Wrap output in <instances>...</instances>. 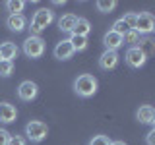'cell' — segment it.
Here are the masks:
<instances>
[{
    "label": "cell",
    "instance_id": "6da1fadb",
    "mask_svg": "<svg viewBox=\"0 0 155 145\" xmlns=\"http://www.w3.org/2000/svg\"><path fill=\"white\" fill-rule=\"evenodd\" d=\"M54 21V14H52V10H48V8H39L35 14H33V18H31V23H29V33L31 35H35L39 37V33L41 31H45V29L51 25V23Z\"/></svg>",
    "mask_w": 155,
    "mask_h": 145
},
{
    "label": "cell",
    "instance_id": "7a4b0ae2",
    "mask_svg": "<svg viewBox=\"0 0 155 145\" xmlns=\"http://www.w3.org/2000/svg\"><path fill=\"white\" fill-rule=\"evenodd\" d=\"M97 87H99L97 77L91 76V74H81V76H78L74 79V93L78 97H84V99L93 97L97 93Z\"/></svg>",
    "mask_w": 155,
    "mask_h": 145
},
{
    "label": "cell",
    "instance_id": "3957f363",
    "mask_svg": "<svg viewBox=\"0 0 155 145\" xmlns=\"http://www.w3.org/2000/svg\"><path fill=\"white\" fill-rule=\"evenodd\" d=\"M25 135H27L29 141L41 143L48 135V126L45 122H41V120H29L25 124Z\"/></svg>",
    "mask_w": 155,
    "mask_h": 145
},
{
    "label": "cell",
    "instance_id": "277c9868",
    "mask_svg": "<svg viewBox=\"0 0 155 145\" xmlns=\"http://www.w3.org/2000/svg\"><path fill=\"white\" fill-rule=\"evenodd\" d=\"M134 29L140 33V35H151L155 29V18L151 12H140L136 16V23Z\"/></svg>",
    "mask_w": 155,
    "mask_h": 145
},
{
    "label": "cell",
    "instance_id": "5b68a950",
    "mask_svg": "<svg viewBox=\"0 0 155 145\" xmlns=\"http://www.w3.org/2000/svg\"><path fill=\"white\" fill-rule=\"evenodd\" d=\"M23 52L29 58H41L43 52H45V41L41 37L29 35L25 41H23Z\"/></svg>",
    "mask_w": 155,
    "mask_h": 145
},
{
    "label": "cell",
    "instance_id": "8992f818",
    "mask_svg": "<svg viewBox=\"0 0 155 145\" xmlns=\"http://www.w3.org/2000/svg\"><path fill=\"white\" fill-rule=\"evenodd\" d=\"M124 60L130 68H142L145 62H147V56H145L138 47H130L124 54Z\"/></svg>",
    "mask_w": 155,
    "mask_h": 145
},
{
    "label": "cell",
    "instance_id": "52a82bcc",
    "mask_svg": "<svg viewBox=\"0 0 155 145\" xmlns=\"http://www.w3.org/2000/svg\"><path fill=\"white\" fill-rule=\"evenodd\" d=\"M37 95H39V87H37L35 81L27 79V81H21V83H19V87H18V97L21 101L29 103V101H33Z\"/></svg>",
    "mask_w": 155,
    "mask_h": 145
},
{
    "label": "cell",
    "instance_id": "ba28073f",
    "mask_svg": "<svg viewBox=\"0 0 155 145\" xmlns=\"http://www.w3.org/2000/svg\"><path fill=\"white\" fill-rule=\"evenodd\" d=\"M136 118H138L140 124L153 126L155 124V108L151 105H142L138 110H136Z\"/></svg>",
    "mask_w": 155,
    "mask_h": 145
},
{
    "label": "cell",
    "instance_id": "9c48e42d",
    "mask_svg": "<svg viewBox=\"0 0 155 145\" xmlns=\"http://www.w3.org/2000/svg\"><path fill=\"white\" fill-rule=\"evenodd\" d=\"M116 64H118V52H114V50H105L103 54L99 56V68L105 70V72L114 70Z\"/></svg>",
    "mask_w": 155,
    "mask_h": 145
},
{
    "label": "cell",
    "instance_id": "30bf717a",
    "mask_svg": "<svg viewBox=\"0 0 155 145\" xmlns=\"http://www.w3.org/2000/svg\"><path fill=\"white\" fill-rule=\"evenodd\" d=\"M103 45H105V50H118L120 47L124 45L122 43V35H118V33H114V31H107L105 33V37H103Z\"/></svg>",
    "mask_w": 155,
    "mask_h": 145
},
{
    "label": "cell",
    "instance_id": "8fae6325",
    "mask_svg": "<svg viewBox=\"0 0 155 145\" xmlns=\"http://www.w3.org/2000/svg\"><path fill=\"white\" fill-rule=\"evenodd\" d=\"M74 54H76V52H74V48H72V45H70L68 39L60 41L54 47V58H58V60H70Z\"/></svg>",
    "mask_w": 155,
    "mask_h": 145
},
{
    "label": "cell",
    "instance_id": "7c38bea8",
    "mask_svg": "<svg viewBox=\"0 0 155 145\" xmlns=\"http://www.w3.org/2000/svg\"><path fill=\"white\" fill-rule=\"evenodd\" d=\"M18 118V110L10 103H0V122L2 124H12Z\"/></svg>",
    "mask_w": 155,
    "mask_h": 145
},
{
    "label": "cell",
    "instance_id": "4fadbf2b",
    "mask_svg": "<svg viewBox=\"0 0 155 145\" xmlns=\"http://www.w3.org/2000/svg\"><path fill=\"white\" fill-rule=\"evenodd\" d=\"M6 27L10 29V31L19 33V31H23V29L27 27V19H25V16H23V14L8 16V18H6Z\"/></svg>",
    "mask_w": 155,
    "mask_h": 145
},
{
    "label": "cell",
    "instance_id": "5bb4252c",
    "mask_svg": "<svg viewBox=\"0 0 155 145\" xmlns=\"http://www.w3.org/2000/svg\"><path fill=\"white\" fill-rule=\"evenodd\" d=\"M18 52H19V48L16 47V43H12V41H4L2 45H0V58H2V60L14 62V58H18Z\"/></svg>",
    "mask_w": 155,
    "mask_h": 145
},
{
    "label": "cell",
    "instance_id": "9a60e30c",
    "mask_svg": "<svg viewBox=\"0 0 155 145\" xmlns=\"http://www.w3.org/2000/svg\"><path fill=\"white\" fill-rule=\"evenodd\" d=\"M76 21H78L76 14H64V16L58 19V29H60L62 33H68V35H70L76 27Z\"/></svg>",
    "mask_w": 155,
    "mask_h": 145
},
{
    "label": "cell",
    "instance_id": "2e32d148",
    "mask_svg": "<svg viewBox=\"0 0 155 145\" xmlns=\"http://www.w3.org/2000/svg\"><path fill=\"white\" fill-rule=\"evenodd\" d=\"M74 35H80V37H87L91 33V23H89V19H85V18H78V21H76V27H74Z\"/></svg>",
    "mask_w": 155,
    "mask_h": 145
},
{
    "label": "cell",
    "instance_id": "e0dca14e",
    "mask_svg": "<svg viewBox=\"0 0 155 145\" xmlns=\"http://www.w3.org/2000/svg\"><path fill=\"white\" fill-rule=\"evenodd\" d=\"M68 41H70V45H72V48H74V52H80V50H85V48H87V37H80V35L70 33Z\"/></svg>",
    "mask_w": 155,
    "mask_h": 145
},
{
    "label": "cell",
    "instance_id": "ac0fdd59",
    "mask_svg": "<svg viewBox=\"0 0 155 145\" xmlns=\"http://www.w3.org/2000/svg\"><path fill=\"white\" fill-rule=\"evenodd\" d=\"M140 41H142V35H140L136 29H128V31L122 35V43L124 45H130V47H138Z\"/></svg>",
    "mask_w": 155,
    "mask_h": 145
},
{
    "label": "cell",
    "instance_id": "d6986e66",
    "mask_svg": "<svg viewBox=\"0 0 155 145\" xmlns=\"http://www.w3.org/2000/svg\"><path fill=\"white\" fill-rule=\"evenodd\" d=\"M23 8H25V2H23V0H8V2H6V10L10 12V16L21 14Z\"/></svg>",
    "mask_w": 155,
    "mask_h": 145
},
{
    "label": "cell",
    "instance_id": "ffe728a7",
    "mask_svg": "<svg viewBox=\"0 0 155 145\" xmlns=\"http://www.w3.org/2000/svg\"><path fill=\"white\" fill-rule=\"evenodd\" d=\"M95 8H97V12H101V14H110L116 8V2L114 0H99V2L95 4Z\"/></svg>",
    "mask_w": 155,
    "mask_h": 145
},
{
    "label": "cell",
    "instance_id": "44dd1931",
    "mask_svg": "<svg viewBox=\"0 0 155 145\" xmlns=\"http://www.w3.org/2000/svg\"><path fill=\"white\" fill-rule=\"evenodd\" d=\"M14 72V62L10 60H0V76L2 77H10Z\"/></svg>",
    "mask_w": 155,
    "mask_h": 145
},
{
    "label": "cell",
    "instance_id": "7402d4cb",
    "mask_svg": "<svg viewBox=\"0 0 155 145\" xmlns=\"http://www.w3.org/2000/svg\"><path fill=\"white\" fill-rule=\"evenodd\" d=\"M128 25H126V23L122 21V18H120V19H116V21L113 23V29H110V31H114V33H118V35H124V33L126 31H128Z\"/></svg>",
    "mask_w": 155,
    "mask_h": 145
},
{
    "label": "cell",
    "instance_id": "603a6c76",
    "mask_svg": "<svg viewBox=\"0 0 155 145\" xmlns=\"http://www.w3.org/2000/svg\"><path fill=\"white\" fill-rule=\"evenodd\" d=\"M89 145H110V139L107 135H93Z\"/></svg>",
    "mask_w": 155,
    "mask_h": 145
},
{
    "label": "cell",
    "instance_id": "cb8c5ba5",
    "mask_svg": "<svg viewBox=\"0 0 155 145\" xmlns=\"http://www.w3.org/2000/svg\"><path fill=\"white\" fill-rule=\"evenodd\" d=\"M136 16H138V12H128L126 16L122 18V21L128 25L130 29H134V23H136Z\"/></svg>",
    "mask_w": 155,
    "mask_h": 145
},
{
    "label": "cell",
    "instance_id": "d4e9b609",
    "mask_svg": "<svg viewBox=\"0 0 155 145\" xmlns=\"http://www.w3.org/2000/svg\"><path fill=\"white\" fill-rule=\"evenodd\" d=\"M6 145H25V137L23 135H10V139H8V143Z\"/></svg>",
    "mask_w": 155,
    "mask_h": 145
},
{
    "label": "cell",
    "instance_id": "484cf974",
    "mask_svg": "<svg viewBox=\"0 0 155 145\" xmlns=\"http://www.w3.org/2000/svg\"><path fill=\"white\" fill-rule=\"evenodd\" d=\"M10 134L8 130H4V128H0V145H6L8 143V139H10Z\"/></svg>",
    "mask_w": 155,
    "mask_h": 145
},
{
    "label": "cell",
    "instance_id": "4316f807",
    "mask_svg": "<svg viewBox=\"0 0 155 145\" xmlns=\"http://www.w3.org/2000/svg\"><path fill=\"white\" fill-rule=\"evenodd\" d=\"M145 141H147V145H155V130H153V128L147 132V137H145Z\"/></svg>",
    "mask_w": 155,
    "mask_h": 145
},
{
    "label": "cell",
    "instance_id": "83f0119b",
    "mask_svg": "<svg viewBox=\"0 0 155 145\" xmlns=\"http://www.w3.org/2000/svg\"><path fill=\"white\" fill-rule=\"evenodd\" d=\"M110 145H128V143H124V141H110Z\"/></svg>",
    "mask_w": 155,
    "mask_h": 145
},
{
    "label": "cell",
    "instance_id": "f1b7e54d",
    "mask_svg": "<svg viewBox=\"0 0 155 145\" xmlns=\"http://www.w3.org/2000/svg\"><path fill=\"white\" fill-rule=\"evenodd\" d=\"M0 60H2V58H0Z\"/></svg>",
    "mask_w": 155,
    "mask_h": 145
}]
</instances>
